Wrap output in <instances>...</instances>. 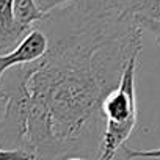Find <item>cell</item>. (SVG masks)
<instances>
[{
	"label": "cell",
	"instance_id": "4",
	"mask_svg": "<svg viewBox=\"0 0 160 160\" xmlns=\"http://www.w3.org/2000/svg\"><path fill=\"white\" fill-rule=\"evenodd\" d=\"M13 0H0V52H11L32 28H25L14 22Z\"/></svg>",
	"mask_w": 160,
	"mask_h": 160
},
{
	"label": "cell",
	"instance_id": "8",
	"mask_svg": "<svg viewBox=\"0 0 160 160\" xmlns=\"http://www.w3.org/2000/svg\"><path fill=\"white\" fill-rule=\"evenodd\" d=\"M0 160H33V155L22 149H2L0 148Z\"/></svg>",
	"mask_w": 160,
	"mask_h": 160
},
{
	"label": "cell",
	"instance_id": "9",
	"mask_svg": "<svg viewBox=\"0 0 160 160\" xmlns=\"http://www.w3.org/2000/svg\"><path fill=\"white\" fill-rule=\"evenodd\" d=\"M135 22L138 24V27H140L141 30H148V32H151V33L157 38V41L160 42V21L138 18V19H135Z\"/></svg>",
	"mask_w": 160,
	"mask_h": 160
},
{
	"label": "cell",
	"instance_id": "10",
	"mask_svg": "<svg viewBox=\"0 0 160 160\" xmlns=\"http://www.w3.org/2000/svg\"><path fill=\"white\" fill-rule=\"evenodd\" d=\"M35 2H36L38 8L46 14V13H49V11H52V10L64 5L68 2H71V0H35Z\"/></svg>",
	"mask_w": 160,
	"mask_h": 160
},
{
	"label": "cell",
	"instance_id": "3",
	"mask_svg": "<svg viewBox=\"0 0 160 160\" xmlns=\"http://www.w3.org/2000/svg\"><path fill=\"white\" fill-rule=\"evenodd\" d=\"M47 46V35L39 28H32L11 52L0 55V80L8 69L28 64L41 58L46 53Z\"/></svg>",
	"mask_w": 160,
	"mask_h": 160
},
{
	"label": "cell",
	"instance_id": "6",
	"mask_svg": "<svg viewBox=\"0 0 160 160\" xmlns=\"http://www.w3.org/2000/svg\"><path fill=\"white\" fill-rule=\"evenodd\" d=\"M11 11L14 22L25 28H33V25L42 21V18L46 16L38 8L35 0H13Z\"/></svg>",
	"mask_w": 160,
	"mask_h": 160
},
{
	"label": "cell",
	"instance_id": "2",
	"mask_svg": "<svg viewBox=\"0 0 160 160\" xmlns=\"http://www.w3.org/2000/svg\"><path fill=\"white\" fill-rule=\"evenodd\" d=\"M140 53H135L127 61L118 87L108 93L102 102L104 130L96 160H112L118 149L127 141L130 133L138 124L137 93H135V77L137 63Z\"/></svg>",
	"mask_w": 160,
	"mask_h": 160
},
{
	"label": "cell",
	"instance_id": "11",
	"mask_svg": "<svg viewBox=\"0 0 160 160\" xmlns=\"http://www.w3.org/2000/svg\"><path fill=\"white\" fill-rule=\"evenodd\" d=\"M66 160H87L83 157H71V158H66Z\"/></svg>",
	"mask_w": 160,
	"mask_h": 160
},
{
	"label": "cell",
	"instance_id": "1",
	"mask_svg": "<svg viewBox=\"0 0 160 160\" xmlns=\"http://www.w3.org/2000/svg\"><path fill=\"white\" fill-rule=\"evenodd\" d=\"M42 22L46 53L0 80V144L39 160L87 155L101 148L104 99L141 53V28L112 0H71Z\"/></svg>",
	"mask_w": 160,
	"mask_h": 160
},
{
	"label": "cell",
	"instance_id": "7",
	"mask_svg": "<svg viewBox=\"0 0 160 160\" xmlns=\"http://www.w3.org/2000/svg\"><path fill=\"white\" fill-rule=\"evenodd\" d=\"M124 155L126 158H155L160 160V149H148V151H141V149H130V148H124Z\"/></svg>",
	"mask_w": 160,
	"mask_h": 160
},
{
	"label": "cell",
	"instance_id": "5",
	"mask_svg": "<svg viewBox=\"0 0 160 160\" xmlns=\"http://www.w3.org/2000/svg\"><path fill=\"white\" fill-rule=\"evenodd\" d=\"M112 2L133 19L144 18L160 21V0H112Z\"/></svg>",
	"mask_w": 160,
	"mask_h": 160
}]
</instances>
